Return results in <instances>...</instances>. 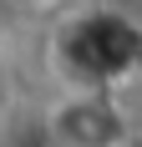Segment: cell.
Returning a JSON list of instances; mask_svg holds the SVG:
<instances>
[{
	"label": "cell",
	"instance_id": "obj_3",
	"mask_svg": "<svg viewBox=\"0 0 142 147\" xmlns=\"http://www.w3.org/2000/svg\"><path fill=\"white\" fill-rule=\"evenodd\" d=\"M5 5H46V0H5Z\"/></svg>",
	"mask_w": 142,
	"mask_h": 147
},
{
	"label": "cell",
	"instance_id": "obj_2",
	"mask_svg": "<svg viewBox=\"0 0 142 147\" xmlns=\"http://www.w3.org/2000/svg\"><path fill=\"white\" fill-rule=\"evenodd\" d=\"M51 137L61 147H122L127 122L107 102V91H71L51 112Z\"/></svg>",
	"mask_w": 142,
	"mask_h": 147
},
{
	"label": "cell",
	"instance_id": "obj_1",
	"mask_svg": "<svg viewBox=\"0 0 142 147\" xmlns=\"http://www.w3.org/2000/svg\"><path fill=\"white\" fill-rule=\"evenodd\" d=\"M56 66L76 91H107L142 66V30L117 10H81L56 36Z\"/></svg>",
	"mask_w": 142,
	"mask_h": 147
}]
</instances>
